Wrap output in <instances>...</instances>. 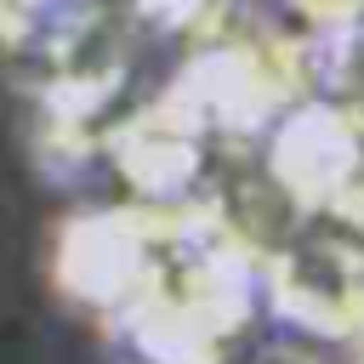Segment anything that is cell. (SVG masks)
Returning a JSON list of instances; mask_svg holds the SVG:
<instances>
[{"mask_svg":"<svg viewBox=\"0 0 364 364\" xmlns=\"http://www.w3.org/2000/svg\"><path fill=\"white\" fill-rule=\"evenodd\" d=\"M250 364H313V358H301V353H262V358H250Z\"/></svg>","mask_w":364,"mask_h":364,"instance_id":"obj_1","label":"cell"}]
</instances>
